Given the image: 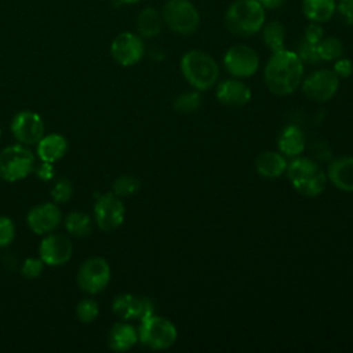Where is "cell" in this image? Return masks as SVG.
I'll use <instances>...</instances> for the list:
<instances>
[{"instance_id":"d6986e66","label":"cell","mask_w":353,"mask_h":353,"mask_svg":"<svg viewBox=\"0 0 353 353\" xmlns=\"http://www.w3.org/2000/svg\"><path fill=\"white\" fill-rule=\"evenodd\" d=\"M279 152L287 157H296L305 149V137L299 127L288 124L277 135Z\"/></svg>"},{"instance_id":"ac0fdd59","label":"cell","mask_w":353,"mask_h":353,"mask_svg":"<svg viewBox=\"0 0 353 353\" xmlns=\"http://www.w3.org/2000/svg\"><path fill=\"white\" fill-rule=\"evenodd\" d=\"M327 176L336 189L352 193L353 192V157L341 156L334 159L328 165Z\"/></svg>"},{"instance_id":"7a4b0ae2","label":"cell","mask_w":353,"mask_h":353,"mask_svg":"<svg viewBox=\"0 0 353 353\" xmlns=\"http://www.w3.org/2000/svg\"><path fill=\"white\" fill-rule=\"evenodd\" d=\"M265 18V8L258 0H236L225 12V25L234 36L248 37L262 29Z\"/></svg>"},{"instance_id":"f1b7e54d","label":"cell","mask_w":353,"mask_h":353,"mask_svg":"<svg viewBox=\"0 0 353 353\" xmlns=\"http://www.w3.org/2000/svg\"><path fill=\"white\" fill-rule=\"evenodd\" d=\"M141 188V182L132 175H120L113 182V193L119 197H127L137 193Z\"/></svg>"},{"instance_id":"9a60e30c","label":"cell","mask_w":353,"mask_h":353,"mask_svg":"<svg viewBox=\"0 0 353 353\" xmlns=\"http://www.w3.org/2000/svg\"><path fill=\"white\" fill-rule=\"evenodd\" d=\"M62 221V212L57 203H41L32 207L26 215L29 229L36 234H48Z\"/></svg>"},{"instance_id":"ba28073f","label":"cell","mask_w":353,"mask_h":353,"mask_svg":"<svg viewBox=\"0 0 353 353\" xmlns=\"http://www.w3.org/2000/svg\"><path fill=\"white\" fill-rule=\"evenodd\" d=\"M110 266L102 256L85 259L77 270V284L87 294H98L106 288L110 281Z\"/></svg>"},{"instance_id":"484cf974","label":"cell","mask_w":353,"mask_h":353,"mask_svg":"<svg viewBox=\"0 0 353 353\" xmlns=\"http://www.w3.org/2000/svg\"><path fill=\"white\" fill-rule=\"evenodd\" d=\"M66 230L76 237H84L92 230V219L83 211H72L65 218Z\"/></svg>"},{"instance_id":"4dcf8cb0","label":"cell","mask_w":353,"mask_h":353,"mask_svg":"<svg viewBox=\"0 0 353 353\" xmlns=\"http://www.w3.org/2000/svg\"><path fill=\"white\" fill-rule=\"evenodd\" d=\"M73 194V185L68 178H58L51 188V197L54 203H66Z\"/></svg>"},{"instance_id":"30bf717a","label":"cell","mask_w":353,"mask_h":353,"mask_svg":"<svg viewBox=\"0 0 353 353\" xmlns=\"http://www.w3.org/2000/svg\"><path fill=\"white\" fill-rule=\"evenodd\" d=\"M125 216V207L121 197L114 193L101 194L94 205V218L98 228L103 232H112L117 229Z\"/></svg>"},{"instance_id":"cb8c5ba5","label":"cell","mask_w":353,"mask_h":353,"mask_svg":"<svg viewBox=\"0 0 353 353\" xmlns=\"http://www.w3.org/2000/svg\"><path fill=\"white\" fill-rule=\"evenodd\" d=\"M303 15L316 23L330 21L336 11V0H302Z\"/></svg>"},{"instance_id":"d6a6232c","label":"cell","mask_w":353,"mask_h":353,"mask_svg":"<svg viewBox=\"0 0 353 353\" xmlns=\"http://www.w3.org/2000/svg\"><path fill=\"white\" fill-rule=\"evenodd\" d=\"M44 262L41 261V258H26L22 263V268H21V273L23 277L29 279V280H33V279H37L43 269H44Z\"/></svg>"},{"instance_id":"5bb4252c","label":"cell","mask_w":353,"mask_h":353,"mask_svg":"<svg viewBox=\"0 0 353 353\" xmlns=\"http://www.w3.org/2000/svg\"><path fill=\"white\" fill-rule=\"evenodd\" d=\"M113 313L121 320H143L154 313V305L148 296L120 294L112 302Z\"/></svg>"},{"instance_id":"e0dca14e","label":"cell","mask_w":353,"mask_h":353,"mask_svg":"<svg viewBox=\"0 0 353 353\" xmlns=\"http://www.w3.org/2000/svg\"><path fill=\"white\" fill-rule=\"evenodd\" d=\"M216 99L228 106H243L250 102L251 90L239 79H226L216 87Z\"/></svg>"},{"instance_id":"4316f807","label":"cell","mask_w":353,"mask_h":353,"mask_svg":"<svg viewBox=\"0 0 353 353\" xmlns=\"http://www.w3.org/2000/svg\"><path fill=\"white\" fill-rule=\"evenodd\" d=\"M317 52L321 61H336L343 54V44L338 37H323L317 44Z\"/></svg>"},{"instance_id":"9c48e42d","label":"cell","mask_w":353,"mask_h":353,"mask_svg":"<svg viewBox=\"0 0 353 353\" xmlns=\"http://www.w3.org/2000/svg\"><path fill=\"white\" fill-rule=\"evenodd\" d=\"M223 66L236 79L251 77L259 68V55L250 46L236 44L225 52Z\"/></svg>"},{"instance_id":"ffe728a7","label":"cell","mask_w":353,"mask_h":353,"mask_svg":"<svg viewBox=\"0 0 353 353\" xmlns=\"http://www.w3.org/2000/svg\"><path fill=\"white\" fill-rule=\"evenodd\" d=\"M137 342H138V330L125 321L114 323L109 330L108 345L114 352L130 350Z\"/></svg>"},{"instance_id":"ab89813d","label":"cell","mask_w":353,"mask_h":353,"mask_svg":"<svg viewBox=\"0 0 353 353\" xmlns=\"http://www.w3.org/2000/svg\"><path fill=\"white\" fill-rule=\"evenodd\" d=\"M265 10H276L284 4V0H258Z\"/></svg>"},{"instance_id":"1f68e13d","label":"cell","mask_w":353,"mask_h":353,"mask_svg":"<svg viewBox=\"0 0 353 353\" xmlns=\"http://www.w3.org/2000/svg\"><path fill=\"white\" fill-rule=\"evenodd\" d=\"M296 54L298 57L301 58V61L303 63H319L321 62L320 57H319V52H317V44H313V43H309L306 41L305 39H302L298 44V48H296Z\"/></svg>"},{"instance_id":"d4e9b609","label":"cell","mask_w":353,"mask_h":353,"mask_svg":"<svg viewBox=\"0 0 353 353\" xmlns=\"http://www.w3.org/2000/svg\"><path fill=\"white\" fill-rule=\"evenodd\" d=\"M262 40L272 52L283 50L285 43L284 26L279 21L268 22L262 26Z\"/></svg>"},{"instance_id":"4fadbf2b","label":"cell","mask_w":353,"mask_h":353,"mask_svg":"<svg viewBox=\"0 0 353 353\" xmlns=\"http://www.w3.org/2000/svg\"><path fill=\"white\" fill-rule=\"evenodd\" d=\"M11 132L19 143L36 145L44 135V123L37 113L22 110L14 116Z\"/></svg>"},{"instance_id":"8d00e7d4","label":"cell","mask_w":353,"mask_h":353,"mask_svg":"<svg viewBox=\"0 0 353 353\" xmlns=\"http://www.w3.org/2000/svg\"><path fill=\"white\" fill-rule=\"evenodd\" d=\"M324 37V29L321 28L320 23H316V22H312L306 29H305V33H303V39L309 43H313V44H319V41Z\"/></svg>"},{"instance_id":"83f0119b","label":"cell","mask_w":353,"mask_h":353,"mask_svg":"<svg viewBox=\"0 0 353 353\" xmlns=\"http://www.w3.org/2000/svg\"><path fill=\"white\" fill-rule=\"evenodd\" d=\"M201 106V95L197 91H189L174 99V108L179 113H193Z\"/></svg>"},{"instance_id":"836d02e7","label":"cell","mask_w":353,"mask_h":353,"mask_svg":"<svg viewBox=\"0 0 353 353\" xmlns=\"http://www.w3.org/2000/svg\"><path fill=\"white\" fill-rule=\"evenodd\" d=\"M15 237V225L11 218L0 216V248L7 247Z\"/></svg>"},{"instance_id":"b9f144b4","label":"cell","mask_w":353,"mask_h":353,"mask_svg":"<svg viewBox=\"0 0 353 353\" xmlns=\"http://www.w3.org/2000/svg\"><path fill=\"white\" fill-rule=\"evenodd\" d=\"M0 138H1V128H0Z\"/></svg>"},{"instance_id":"f35d334b","label":"cell","mask_w":353,"mask_h":353,"mask_svg":"<svg viewBox=\"0 0 353 353\" xmlns=\"http://www.w3.org/2000/svg\"><path fill=\"white\" fill-rule=\"evenodd\" d=\"M34 171H36L37 178L41 179V181H50L55 175V170L52 167V163H48V161H41V164L37 165L34 168Z\"/></svg>"},{"instance_id":"7c38bea8","label":"cell","mask_w":353,"mask_h":353,"mask_svg":"<svg viewBox=\"0 0 353 353\" xmlns=\"http://www.w3.org/2000/svg\"><path fill=\"white\" fill-rule=\"evenodd\" d=\"M145 54V44L141 36L132 32L119 33L110 44L112 58L121 66L138 63Z\"/></svg>"},{"instance_id":"2e32d148","label":"cell","mask_w":353,"mask_h":353,"mask_svg":"<svg viewBox=\"0 0 353 353\" xmlns=\"http://www.w3.org/2000/svg\"><path fill=\"white\" fill-rule=\"evenodd\" d=\"M73 252L70 240L63 234L48 233L39 245V256L48 266H61L66 263Z\"/></svg>"},{"instance_id":"60d3db41","label":"cell","mask_w":353,"mask_h":353,"mask_svg":"<svg viewBox=\"0 0 353 353\" xmlns=\"http://www.w3.org/2000/svg\"><path fill=\"white\" fill-rule=\"evenodd\" d=\"M120 4H135V3H138V1H141V0H117Z\"/></svg>"},{"instance_id":"52a82bcc","label":"cell","mask_w":353,"mask_h":353,"mask_svg":"<svg viewBox=\"0 0 353 353\" xmlns=\"http://www.w3.org/2000/svg\"><path fill=\"white\" fill-rule=\"evenodd\" d=\"M161 15L164 25L178 34H192L200 25V14L189 0H168Z\"/></svg>"},{"instance_id":"603a6c76","label":"cell","mask_w":353,"mask_h":353,"mask_svg":"<svg viewBox=\"0 0 353 353\" xmlns=\"http://www.w3.org/2000/svg\"><path fill=\"white\" fill-rule=\"evenodd\" d=\"M163 26V15L153 7H146L141 10L137 17V30L141 37L153 39L161 33Z\"/></svg>"},{"instance_id":"5b68a950","label":"cell","mask_w":353,"mask_h":353,"mask_svg":"<svg viewBox=\"0 0 353 353\" xmlns=\"http://www.w3.org/2000/svg\"><path fill=\"white\" fill-rule=\"evenodd\" d=\"M178 338V332L175 325L154 313L141 320V325L138 328V341L156 350H163L171 347Z\"/></svg>"},{"instance_id":"d590c367","label":"cell","mask_w":353,"mask_h":353,"mask_svg":"<svg viewBox=\"0 0 353 353\" xmlns=\"http://www.w3.org/2000/svg\"><path fill=\"white\" fill-rule=\"evenodd\" d=\"M336 11L345 23L353 25V0H338Z\"/></svg>"},{"instance_id":"8fae6325","label":"cell","mask_w":353,"mask_h":353,"mask_svg":"<svg viewBox=\"0 0 353 353\" xmlns=\"http://www.w3.org/2000/svg\"><path fill=\"white\" fill-rule=\"evenodd\" d=\"M303 94L314 102L330 101L339 87V77L330 69H319L312 72L301 83Z\"/></svg>"},{"instance_id":"7402d4cb","label":"cell","mask_w":353,"mask_h":353,"mask_svg":"<svg viewBox=\"0 0 353 353\" xmlns=\"http://www.w3.org/2000/svg\"><path fill=\"white\" fill-rule=\"evenodd\" d=\"M37 154L41 161L55 163L61 160L68 150V141L61 134H48L36 143Z\"/></svg>"},{"instance_id":"e575fe53","label":"cell","mask_w":353,"mask_h":353,"mask_svg":"<svg viewBox=\"0 0 353 353\" xmlns=\"http://www.w3.org/2000/svg\"><path fill=\"white\" fill-rule=\"evenodd\" d=\"M334 73L341 79H347L353 73V62L347 58H338L334 63Z\"/></svg>"},{"instance_id":"f546056e","label":"cell","mask_w":353,"mask_h":353,"mask_svg":"<svg viewBox=\"0 0 353 353\" xmlns=\"http://www.w3.org/2000/svg\"><path fill=\"white\" fill-rule=\"evenodd\" d=\"M99 314V306L97 301L91 298L81 299L76 306V316L81 323H91Z\"/></svg>"},{"instance_id":"6da1fadb","label":"cell","mask_w":353,"mask_h":353,"mask_svg":"<svg viewBox=\"0 0 353 353\" xmlns=\"http://www.w3.org/2000/svg\"><path fill=\"white\" fill-rule=\"evenodd\" d=\"M263 79L270 92L290 95L303 80V62L296 52L285 48L272 52L263 70Z\"/></svg>"},{"instance_id":"44dd1931","label":"cell","mask_w":353,"mask_h":353,"mask_svg":"<svg viewBox=\"0 0 353 353\" xmlns=\"http://www.w3.org/2000/svg\"><path fill=\"white\" fill-rule=\"evenodd\" d=\"M287 160L280 152H262L255 160L256 172L266 179H276L287 170Z\"/></svg>"},{"instance_id":"74e56055","label":"cell","mask_w":353,"mask_h":353,"mask_svg":"<svg viewBox=\"0 0 353 353\" xmlns=\"http://www.w3.org/2000/svg\"><path fill=\"white\" fill-rule=\"evenodd\" d=\"M312 154H313V160H319V161H328L331 157V149L325 142H317L314 143L312 148Z\"/></svg>"},{"instance_id":"3957f363","label":"cell","mask_w":353,"mask_h":353,"mask_svg":"<svg viewBox=\"0 0 353 353\" xmlns=\"http://www.w3.org/2000/svg\"><path fill=\"white\" fill-rule=\"evenodd\" d=\"M287 178L292 188L307 197H316L325 189L327 176L319 163L310 157L296 156L287 164Z\"/></svg>"},{"instance_id":"8992f818","label":"cell","mask_w":353,"mask_h":353,"mask_svg":"<svg viewBox=\"0 0 353 353\" xmlns=\"http://www.w3.org/2000/svg\"><path fill=\"white\" fill-rule=\"evenodd\" d=\"M34 170V156L22 143L11 145L0 152V178L17 182Z\"/></svg>"},{"instance_id":"277c9868","label":"cell","mask_w":353,"mask_h":353,"mask_svg":"<svg viewBox=\"0 0 353 353\" xmlns=\"http://www.w3.org/2000/svg\"><path fill=\"white\" fill-rule=\"evenodd\" d=\"M181 72L185 80L199 91L215 85L219 77V68L215 59L201 50H190L183 54L181 58Z\"/></svg>"}]
</instances>
